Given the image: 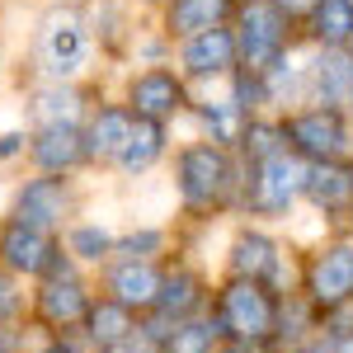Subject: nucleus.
<instances>
[{
  "label": "nucleus",
  "mask_w": 353,
  "mask_h": 353,
  "mask_svg": "<svg viewBox=\"0 0 353 353\" xmlns=\"http://www.w3.org/2000/svg\"><path fill=\"white\" fill-rule=\"evenodd\" d=\"M28 325H19V330H0V353H24L28 349Z\"/></svg>",
  "instance_id": "34"
},
{
  "label": "nucleus",
  "mask_w": 353,
  "mask_h": 353,
  "mask_svg": "<svg viewBox=\"0 0 353 353\" xmlns=\"http://www.w3.org/2000/svg\"><path fill=\"white\" fill-rule=\"evenodd\" d=\"M349 217H353V212H349Z\"/></svg>",
  "instance_id": "40"
},
{
  "label": "nucleus",
  "mask_w": 353,
  "mask_h": 353,
  "mask_svg": "<svg viewBox=\"0 0 353 353\" xmlns=\"http://www.w3.org/2000/svg\"><path fill=\"white\" fill-rule=\"evenodd\" d=\"M273 5H278V10H283L288 19H297V24H301V14H306V10H311L316 0H273Z\"/></svg>",
  "instance_id": "35"
},
{
  "label": "nucleus",
  "mask_w": 353,
  "mask_h": 353,
  "mask_svg": "<svg viewBox=\"0 0 353 353\" xmlns=\"http://www.w3.org/2000/svg\"><path fill=\"white\" fill-rule=\"evenodd\" d=\"M165 334H170V325H165V321H156V316H141L132 334H128L123 344L104 349V353H165Z\"/></svg>",
  "instance_id": "29"
},
{
  "label": "nucleus",
  "mask_w": 353,
  "mask_h": 353,
  "mask_svg": "<svg viewBox=\"0 0 353 353\" xmlns=\"http://www.w3.org/2000/svg\"><path fill=\"white\" fill-rule=\"evenodd\" d=\"M28 165L33 174H57V179H76L85 161V137L76 123H52V128H28Z\"/></svg>",
  "instance_id": "13"
},
{
  "label": "nucleus",
  "mask_w": 353,
  "mask_h": 353,
  "mask_svg": "<svg viewBox=\"0 0 353 353\" xmlns=\"http://www.w3.org/2000/svg\"><path fill=\"white\" fill-rule=\"evenodd\" d=\"M339 353H353V334H344V339H339Z\"/></svg>",
  "instance_id": "36"
},
{
  "label": "nucleus",
  "mask_w": 353,
  "mask_h": 353,
  "mask_svg": "<svg viewBox=\"0 0 353 353\" xmlns=\"http://www.w3.org/2000/svg\"><path fill=\"white\" fill-rule=\"evenodd\" d=\"M221 353H241V349H221Z\"/></svg>",
  "instance_id": "38"
},
{
  "label": "nucleus",
  "mask_w": 353,
  "mask_h": 353,
  "mask_svg": "<svg viewBox=\"0 0 353 353\" xmlns=\"http://www.w3.org/2000/svg\"><path fill=\"white\" fill-rule=\"evenodd\" d=\"M226 273L231 278H245V283H264V288L278 292V283H283V245L273 241L269 231L250 226L226 250Z\"/></svg>",
  "instance_id": "17"
},
{
  "label": "nucleus",
  "mask_w": 353,
  "mask_h": 353,
  "mask_svg": "<svg viewBox=\"0 0 353 353\" xmlns=\"http://www.w3.org/2000/svg\"><path fill=\"white\" fill-rule=\"evenodd\" d=\"M301 198L325 212V217H344L353 212V161H334V165H306V189Z\"/></svg>",
  "instance_id": "21"
},
{
  "label": "nucleus",
  "mask_w": 353,
  "mask_h": 353,
  "mask_svg": "<svg viewBox=\"0 0 353 353\" xmlns=\"http://www.w3.org/2000/svg\"><path fill=\"white\" fill-rule=\"evenodd\" d=\"M236 14V0H165L161 5V33L170 43L198 38L208 28H226Z\"/></svg>",
  "instance_id": "19"
},
{
  "label": "nucleus",
  "mask_w": 353,
  "mask_h": 353,
  "mask_svg": "<svg viewBox=\"0 0 353 353\" xmlns=\"http://www.w3.org/2000/svg\"><path fill=\"white\" fill-rule=\"evenodd\" d=\"M90 48H94V24L81 5H48L33 24V71L38 85H81L90 71Z\"/></svg>",
  "instance_id": "2"
},
{
  "label": "nucleus",
  "mask_w": 353,
  "mask_h": 353,
  "mask_svg": "<svg viewBox=\"0 0 353 353\" xmlns=\"http://www.w3.org/2000/svg\"><path fill=\"white\" fill-rule=\"evenodd\" d=\"M174 61H179L174 71H179L189 85H198V81H226V76L241 66L231 24H226V28H208V33H198V38H184V43L174 48Z\"/></svg>",
  "instance_id": "14"
},
{
  "label": "nucleus",
  "mask_w": 353,
  "mask_h": 353,
  "mask_svg": "<svg viewBox=\"0 0 353 353\" xmlns=\"http://www.w3.org/2000/svg\"><path fill=\"white\" fill-rule=\"evenodd\" d=\"M165 250H170L165 226H132V231H118L113 259H165Z\"/></svg>",
  "instance_id": "28"
},
{
  "label": "nucleus",
  "mask_w": 353,
  "mask_h": 353,
  "mask_svg": "<svg viewBox=\"0 0 353 353\" xmlns=\"http://www.w3.org/2000/svg\"><path fill=\"white\" fill-rule=\"evenodd\" d=\"M24 353H90V349H85L76 334H52V339H38V334H33Z\"/></svg>",
  "instance_id": "32"
},
{
  "label": "nucleus",
  "mask_w": 353,
  "mask_h": 353,
  "mask_svg": "<svg viewBox=\"0 0 353 353\" xmlns=\"http://www.w3.org/2000/svg\"><path fill=\"white\" fill-rule=\"evenodd\" d=\"M94 301V278L85 269H76L66 254L57 259V269L38 283H28V306H24V325L38 339L52 334H81L85 311Z\"/></svg>",
  "instance_id": "4"
},
{
  "label": "nucleus",
  "mask_w": 353,
  "mask_h": 353,
  "mask_svg": "<svg viewBox=\"0 0 353 353\" xmlns=\"http://www.w3.org/2000/svg\"><path fill=\"white\" fill-rule=\"evenodd\" d=\"M132 330H137V316L128 311V306H118V301L94 292V301H90V311H85V325H81L76 339H81L90 353H104V349H113V344H123Z\"/></svg>",
  "instance_id": "24"
},
{
  "label": "nucleus",
  "mask_w": 353,
  "mask_h": 353,
  "mask_svg": "<svg viewBox=\"0 0 353 353\" xmlns=\"http://www.w3.org/2000/svg\"><path fill=\"white\" fill-rule=\"evenodd\" d=\"M292 353H339V339L325 334V330H316V334H306L301 344H292Z\"/></svg>",
  "instance_id": "33"
},
{
  "label": "nucleus",
  "mask_w": 353,
  "mask_h": 353,
  "mask_svg": "<svg viewBox=\"0 0 353 353\" xmlns=\"http://www.w3.org/2000/svg\"><path fill=\"white\" fill-rule=\"evenodd\" d=\"M283 128V146L306 165H334V161H353V123L339 109H292L278 113Z\"/></svg>",
  "instance_id": "7"
},
{
  "label": "nucleus",
  "mask_w": 353,
  "mask_h": 353,
  "mask_svg": "<svg viewBox=\"0 0 353 353\" xmlns=\"http://www.w3.org/2000/svg\"><path fill=\"white\" fill-rule=\"evenodd\" d=\"M208 283L203 273L189 269V264H165V278H161V292H156V321L165 325H179V321H193V316H208Z\"/></svg>",
  "instance_id": "18"
},
{
  "label": "nucleus",
  "mask_w": 353,
  "mask_h": 353,
  "mask_svg": "<svg viewBox=\"0 0 353 353\" xmlns=\"http://www.w3.org/2000/svg\"><path fill=\"white\" fill-rule=\"evenodd\" d=\"M165 278V259H109L99 278H94V292L99 297L128 306L137 321L156 311V292H161Z\"/></svg>",
  "instance_id": "12"
},
{
  "label": "nucleus",
  "mask_w": 353,
  "mask_h": 353,
  "mask_svg": "<svg viewBox=\"0 0 353 353\" xmlns=\"http://www.w3.org/2000/svg\"><path fill=\"white\" fill-rule=\"evenodd\" d=\"M306 104L349 113V104H353V48H311V61H306Z\"/></svg>",
  "instance_id": "15"
},
{
  "label": "nucleus",
  "mask_w": 353,
  "mask_h": 353,
  "mask_svg": "<svg viewBox=\"0 0 353 353\" xmlns=\"http://www.w3.org/2000/svg\"><path fill=\"white\" fill-rule=\"evenodd\" d=\"M165 156H170V128H161V123H141V118H137L132 132H128L123 156L113 161V170H118L123 179H141V174H151Z\"/></svg>",
  "instance_id": "25"
},
{
  "label": "nucleus",
  "mask_w": 353,
  "mask_h": 353,
  "mask_svg": "<svg viewBox=\"0 0 353 353\" xmlns=\"http://www.w3.org/2000/svg\"><path fill=\"white\" fill-rule=\"evenodd\" d=\"M306 189V161H297L288 146L254 165H241V203L250 217H288Z\"/></svg>",
  "instance_id": "6"
},
{
  "label": "nucleus",
  "mask_w": 353,
  "mask_h": 353,
  "mask_svg": "<svg viewBox=\"0 0 353 353\" xmlns=\"http://www.w3.org/2000/svg\"><path fill=\"white\" fill-rule=\"evenodd\" d=\"M0 76H5V66H0Z\"/></svg>",
  "instance_id": "39"
},
{
  "label": "nucleus",
  "mask_w": 353,
  "mask_h": 353,
  "mask_svg": "<svg viewBox=\"0 0 353 353\" xmlns=\"http://www.w3.org/2000/svg\"><path fill=\"white\" fill-rule=\"evenodd\" d=\"M231 33H236V57H241V71L264 76L278 57L292 52V43H297V19H288L273 0H236Z\"/></svg>",
  "instance_id": "5"
},
{
  "label": "nucleus",
  "mask_w": 353,
  "mask_h": 353,
  "mask_svg": "<svg viewBox=\"0 0 353 353\" xmlns=\"http://www.w3.org/2000/svg\"><path fill=\"white\" fill-rule=\"evenodd\" d=\"M278 306L283 297L264 288V283H245V278H226L212 301H208V316L221 334V349H241V353H254L273 344L278 334Z\"/></svg>",
  "instance_id": "3"
},
{
  "label": "nucleus",
  "mask_w": 353,
  "mask_h": 353,
  "mask_svg": "<svg viewBox=\"0 0 353 353\" xmlns=\"http://www.w3.org/2000/svg\"><path fill=\"white\" fill-rule=\"evenodd\" d=\"M141 5H156V10H161V5H165V0H141Z\"/></svg>",
  "instance_id": "37"
},
{
  "label": "nucleus",
  "mask_w": 353,
  "mask_h": 353,
  "mask_svg": "<svg viewBox=\"0 0 353 353\" xmlns=\"http://www.w3.org/2000/svg\"><path fill=\"white\" fill-rule=\"evenodd\" d=\"M5 217L19 221V226H33V231H48V236H61L71 221L81 217V193H76V179L28 174V179H19V184L10 189Z\"/></svg>",
  "instance_id": "8"
},
{
  "label": "nucleus",
  "mask_w": 353,
  "mask_h": 353,
  "mask_svg": "<svg viewBox=\"0 0 353 353\" xmlns=\"http://www.w3.org/2000/svg\"><path fill=\"white\" fill-rule=\"evenodd\" d=\"M132 113L123 99H99L94 109L85 113L81 123V137H85V161L94 165V170H113V161L123 156V146H128V132H132Z\"/></svg>",
  "instance_id": "16"
},
{
  "label": "nucleus",
  "mask_w": 353,
  "mask_h": 353,
  "mask_svg": "<svg viewBox=\"0 0 353 353\" xmlns=\"http://www.w3.org/2000/svg\"><path fill=\"white\" fill-rule=\"evenodd\" d=\"M297 33H306L311 48H353V0H316Z\"/></svg>",
  "instance_id": "23"
},
{
  "label": "nucleus",
  "mask_w": 353,
  "mask_h": 353,
  "mask_svg": "<svg viewBox=\"0 0 353 353\" xmlns=\"http://www.w3.org/2000/svg\"><path fill=\"white\" fill-rule=\"evenodd\" d=\"M123 104H128V113L141 118V123L170 128L179 113L193 109V90H189V81L174 71V61H165V66H141V71L128 76Z\"/></svg>",
  "instance_id": "9"
},
{
  "label": "nucleus",
  "mask_w": 353,
  "mask_h": 353,
  "mask_svg": "<svg viewBox=\"0 0 353 353\" xmlns=\"http://www.w3.org/2000/svg\"><path fill=\"white\" fill-rule=\"evenodd\" d=\"M193 118H198V128H203V141H212L221 151H236L241 146V132H245V118L236 109V99L231 94H217V99H193Z\"/></svg>",
  "instance_id": "26"
},
{
  "label": "nucleus",
  "mask_w": 353,
  "mask_h": 353,
  "mask_svg": "<svg viewBox=\"0 0 353 353\" xmlns=\"http://www.w3.org/2000/svg\"><path fill=\"white\" fill-rule=\"evenodd\" d=\"M113 245H118V231L99 217H76L66 231H61V254L85 273H99L113 259Z\"/></svg>",
  "instance_id": "20"
},
{
  "label": "nucleus",
  "mask_w": 353,
  "mask_h": 353,
  "mask_svg": "<svg viewBox=\"0 0 353 353\" xmlns=\"http://www.w3.org/2000/svg\"><path fill=\"white\" fill-rule=\"evenodd\" d=\"M165 353H221V334L212 325V316H193V321L170 325Z\"/></svg>",
  "instance_id": "27"
},
{
  "label": "nucleus",
  "mask_w": 353,
  "mask_h": 353,
  "mask_svg": "<svg viewBox=\"0 0 353 353\" xmlns=\"http://www.w3.org/2000/svg\"><path fill=\"white\" fill-rule=\"evenodd\" d=\"M94 109L81 85H33L28 94V128H52V123H76L81 128L85 113Z\"/></svg>",
  "instance_id": "22"
},
{
  "label": "nucleus",
  "mask_w": 353,
  "mask_h": 353,
  "mask_svg": "<svg viewBox=\"0 0 353 353\" xmlns=\"http://www.w3.org/2000/svg\"><path fill=\"white\" fill-rule=\"evenodd\" d=\"M174 193H179V208L198 221L236 208L241 203V161H236V151H221L203 137L184 141L174 151Z\"/></svg>",
  "instance_id": "1"
},
{
  "label": "nucleus",
  "mask_w": 353,
  "mask_h": 353,
  "mask_svg": "<svg viewBox=\"0 0 353 353\" xmlns=\"http://www.w3.org/2000/svg\"><path fill=\"white\" fill-rule=\"evenodd\" d=\"M24 306H28L24 283H14L10 273H0V330H19L24 325Z\"/></svg>",
  "instance_id": "30"
},
{
  "label": "nucleus",
  "mask_w": 353,
  "mask_h": 353,
  "mask_svg": "<svg viewBox=\"0 0 353 353\" xmlns=\"http://www.w3.org/2000/svg\"><path fill=\"white\" fill-rule=\"evenodd\" d=\"M57 259H61V236L0 217V273H10L14 283H38L57 269Z\"/></svg>",
  "instance_id": "11"
},
{
  "label": "nucleus",
  "mask_w": 353,
  "mask_h": 353,
  "mask_svg": "<svg viewBox=\"0 0 353 353\" xmlns=\"http://www.w3.org/2000/svg\"><path fill=\"white\" fill-rule=\"evenodd\" d=\"M28 161V128H5L0 132V165H24Z\"/></svg>",
  "instance_id": "31"
},
{
  "label": "nucleus",
  "mask_w": 353,
  "mask_h": 353,
  "mask_svg": "<svg viewBox=\"0 0 353 353\" xmlns=\"http://www.w3.org/2000/svg\"><path fill=\"white\" fill-rule=\"evenodd\" d=\"M301 301H306L316 316H330V311H339V306L353 301V236L325 241L311 259H306Z\"/></svg>",
  "instance_id": "10"
}]
</instances>
